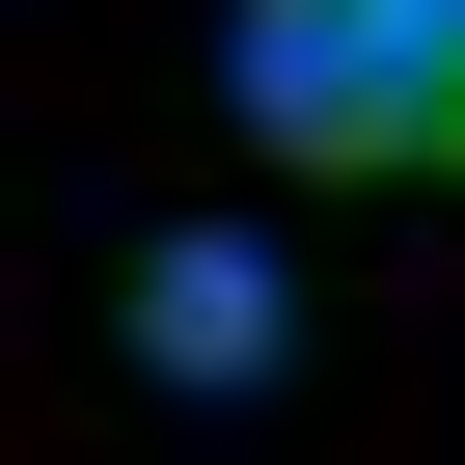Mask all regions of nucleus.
<instances>
[{
    "label": "nucleus",
    "instance_id": "2",
    "mask_svg": "<svg viewBox=\"0 0 465 465\" xmlns=\"http://www.w3.org/2000/svg\"><path fill=\"white\" fill-rule=\"evenodd\" d=\"M137 356L164 383H274V247H247V219H192V247L137 274Z\"/></svg>",
    "mask_w": 465,
    "mask_h": 465
},
{
    "label": "nucleus",
    "instance_id": "1",
    "mask_svg": "<svg viewBox=\"0 0 465 465\" xmlns=\"http://www.w3.org/2000/svg\"><path fill=\"white\" fill-rule=\"evenodd\" d=\"M219 83H247V137H274L302 192H383V164H438V110H465V0H247Z\"/></svg>",
    "mask_w": 465,
    "mask_h": 465
},
{
    "label": "nucleus",
    "instance_id": "3",
    "mask_svg": "<svg viewBox=\"0 0 465 465\" xmlns=\"http://www.w3.org/2000/svg\"><path fill=\"white\" fill-rule=\"evenodd\" d=\"M438 192H465V110H438Z\"/></svg>",
    "mask_w": 465,
    "mask_h": 465
}]
</instances>
